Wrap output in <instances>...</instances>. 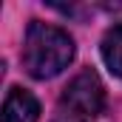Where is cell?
Here are the masks:
<instances>
[{
	"label": "cell",
	"mask_w": 122,
	"mask_h": 122,
	"mask_svg": "<svg viewBox=\"0 0 122 122\" xmlns=\"http://www.w3.org/2000/svg\"><path fill=\"white\" fill-rule=\"evenodd\" d=\"M71 60H74V40L68 37V31L40 20L29 26L23 43V68L34 80L57 77L60 71L68 68Z\"/></svg>",
	"instance_id": "cell-1"
},
{
	"label": "cell",
	"mask_w": 122,
	"mask_h": 122,
	"mask_svg": "<svg viewBox=\"0 0 122 122\" xmlns=\"http://www.w3.org/2000/svg\"><path fill=\"white\" fill-rule=\"evenodd\" d=\"M51 122H77V119H71V117H65V114H60V111H57V117H54Z\"/></svg>",
	"instance_id": "cell-5"
},
{
	"label": "cell",
	"mask_w": 122,
	"mask_h": 122,
	"mask_svg": "<svg viewBox=\"0 0 122 122\" xmlns=\"http://www.w3.org/2000/svg\"><path fill=\"white\" fill-rule=\"evenodd\" d=\"M102 60L111 68V74L122 77V20L111 26L102 37Z\"/></svg>",
	"instance_id": "cell-4"
},
{
	"label": "cell",
	"mask_w": 122,
	"mask_h": 122,
	"mask_svg": "<svg viewBox=\"0 0 122 122\" xmlns=\"http://www.w3.org/2000/svg\"><path fill=\"white\" fill-rule=\"evenodd\" d=\"M3 122H40V102L26 88H9L3 99Z\"/></svg>",
	"instance_id": "cell-3"
},
{
	"label": "cell",
	"mask_w": 122,
	"mask_h": 122,
	"mask_svg": "<svg viewBox=\"0 0 122 122\" xmlns=\"http://www.w3.org/2000/svg\"><path fill=\"white\" fill-rule=\"evenodd\" d=\"M105 108V88L94 71H80L60 97V114L77 122H94Z\"/></svg>",
	"instance_id": "cell-2"
}]
</instances>
